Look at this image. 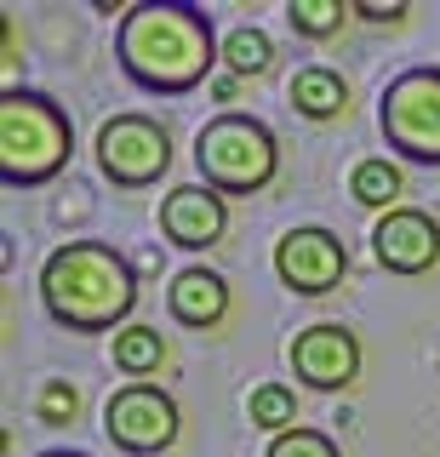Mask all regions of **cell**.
Segmentation results:
<instances>
[{
    "mask_svg": "<svg viewBox=\"0 0 440 457\" xmlns=\"http://www.w3.org/2000/svg\"><path fill=\"white\" fill-rule=\"evenodd\" d=\"M120 69L144 92L183 97L195 92L212 63H218V40H212V18L195 6H132L120 18Z\"/></svg>",
    "mask_w": 440,
    "mask_h": 457,
    "instance_id": "obj_1",
    "label": "cell"
},
{
    "mask_svg": "<svg viewBox=\"0 0 440 457\" xmlns=\"http://www.w3.org/2000/svg\"><path fill=\"white\" fill-rule=\"evenodd\" d=\"M40 297L46 314L69 332H126V314L137 309L132 263L104 240H63L40 263Z\"/></svg>",
    "mask_w": 440,
    "mask_h": 457,
    "instance_id": "obj_2",
    "label": "cell"
},
{
    "mask_svg": "<svg viewBox=\"0 0 440 457\" xmlns=\"http://www.w3.org/2000/svg\"><path fill=\"white\" fill-rule=\"evenodd\" d=\"M75 126L63 104L40 92H6L0 97V178L12 189H40L69 166Z\"/></svg>",
    "mask_w": 440,
    "mask_h": 457,
    "instance_id": "obj_3",
    "label": "cell"
},
{
    "mask_svg": "<svg viewBox=\"0 0 440 457\" xmlns=\"http://www.w3.org/2000/svg\"><path fill=\"white\" fill-rule=\"evenodd\" d=\"M195 166H201L206 189H218L223 200L258 195L280 171V143L263 120H252V114H218V120H206L201 137H195Z\"/></svg>",
    "mask_w": 440,
    "mask_h": 457,
    "instance_id": "obj_4",
    "label": "cell"
},
{
    "mask_svg": "<svg viewBox=\"0 0 440 457\" xmlns=\"http://www.w3.org/2000/svg\"><path fill=\"white\" fill-rule=\"evenodd\" d=\"M378 126L394 154L418 166H440V69H406L383 86Z\"/></svg>",
    "mask_w": 440,
    "mask_h": 457,
    "instance_id": "obj_5",
    "label": "cell"
},
{
    "mask_svg": "<svg viewBox=\"0 0 440 457\" xmlns=\"http://www.w3.org/2000/svg\"><path fill=\"white\" fill-rule=\"evenodd\" d=\"M172 166V132L149 114H115L97 126V171L115 189H149Z\"/></svg>",
    "mask_w": 440,
    "mask_h": 457,
    "instance_id": "obj_6",
    "label": "cell"
},
{
    "mask_svg": "<svg viewBox=\"0 0 440 457\" xmlns=\"http://www.w3.org/2000/svg\"><path fill=\"white\" fill-rule=\"evenodd\" d=\"M104 428H109V440H115L120 452H132V457H154V452H166L178 440V400L161 389V383H126V389L109 395V406H104Z\"/></svg>",
    "mask_w": 440,
    "mask_h": 457,
    "instance_id": "obj_7",
    "label": "cell"
},
{
    "mask_svg": "<svg viewBox=\"0 0 440 457\" xmlns=\"http://www.w3.org/2000/svg\"><path fill=\"white\" fill-rule=\"evenodd\" d=\"M275 275L286 280V292L297 297H326L332 286H344L349 275V252L332 228L320 223H303V228H286L275 246Z\"/></svg>",
    "mask_w": 440,
    "mask_h": 457,
    "instance_id": "obj_8",
    "label": "cell"
},
{
    "mask_svg": "<svg viewBox=\"0 0 440 457\" xmlns=\"http://www.w3.org/2000/svg\"><path fill=\"white\" fill-rule=\"evenodd\" d=\"M292 371L303 389H320V395H337L361 378V337L337 320H320V326H303L292 337Z\"/></svg>",
    "mask_w": 440,
    "mask_h": 457,
    "instance_id": "obj_9",
    "label": "cell"
},
{
    "mask_svg": "<svg viewBox=\"0 0 440 457\" xmlns=\"http://www.w3.org/2000/svg\"><path fill=\"white\" fill-rule=\"evenodd\" d=\"M372 252L389 275H423L440 263V223L418 206H394L372 228Z\"/></svg>",
    "mask_w": 440,
    "mask_h": 457,
    "instance_id": "obj_10",
    "label": "cell"
},
{
    "mask_svg": "<svg viewBox=\"0 0 440 457\" xmlns=\"http://www.w3.org/2000/svg\"><path fill=\"white\" fill-rule=\"evenodd\" d=\"M223 228H229V200L218 189H206V183H178V189L161 200V235L183 252L218 246Z\"/></svg>",
    "mask_w": 440,
    "mask_h": 457,
    "instance_id": "obj_11",
    "label": "cell"
},
{
    "mask_svg": "<svg viewBox=\"0 0 440 457\" xmlns=\"http://www.w3.org/2000/svg\"><path fill=\"white\" fill-rule=\"evenodd\" d=\"M166 309H172L178 326H195V332H212L229 314V280L212 275V269H178L172 286H166Z\"/></svg>",
    "mask_w": 440,
    "mask_h": 457,
    "instance_id": "obj_12",
    "label": "cell"
},
{
    "mask_svg": "<svg viewBox=\"0 0 440 457\" xmlns=\"http://www.w3.org/2000/svg\"><path fill=\"white\" fill-rule=\"evenodd\" d=\"M292 109L303 114V120H337V114L349 109V80L337 75V69H326V63H309V69H297L292 75Z\"/></svg>",
    "mask_w": 440,
    "mask_h": 457,
    "instance_id": "obj_13",
    "label": "cell"
},
{
    "mask_svg": "<svg viewBox=\"0 0 440 457\" xmlns=\"http://www.w3.org/2000/svg\"><path fill=\"white\" fill-rule=\"evenodd\" d=\"M349 195L361 200V206L394 212V206H401V195H406V178H401V166H389L383 154H372V161H361V166L349 171Z\"/></svg>",
    "mask_w": 440,
    "mask_h": 457,
    "instance_id": "obj_14",
    "label": "cell"
},
{
    "mask_svg": "<svg viewBox=\"0 0 440 457\" xmlns=\"http://www.w3.org/2000/svg\"><path fill=\"white\" fill-rule=\"evenodd\" d=\"M161 361H166V337L154 326H126V332H115V366L126 378L144 383L149 371H161Z\"/></svg>",
    "mask_w": 440,
    "mask_h": 457,
    "instance_id": "obj_15",
    "label": "cell"
},
{
    "mask_svg": "<svg viewBox=\"0 0 440 457\" xmlns=\"http://www.w3.org/2000/svg\"><path fill=\"white\" fill-rule=\"evenodd\" d=\"M223 63L235 69V75H263L269 63H275V40L263 35V29H252V23H240L229 40H223Z\"/></svg>",
    "mask_w": 440,
    "mask_h": 457,
    "instance_id": "obj_16",
    "label": "cell"
},
{
    "mask_svg": "<svg viewBox=\"0 0 440 457\" xmlns=\"http://www.w3.org/2000/svg\"><path fill=\"white\" fill-rule=\"evenodd\" d=\"M349 12H354V6H344V0H292L286 18H292L297 35H309V40H332L337 29H344Z\"/></svg>",
    "mask_w": 440,
    "mask_h": 457,
    "instance_id": "obj_17",
    "label": "cell"
},
{
    "mask_svg": "<svg viewBox=\"0 0 440 457\" xmlns=\"http://www.w3.org/2000/svg\"><path fill=\"white\" fill-rule=\"evenodd\" d=\"M252 423L269 428V435L297 428V395L286 389V383H263V389H252Z\"/></svg>",
    "mask_w": 440,
    "mask_h": 457,
    "instance_id": "obj_18",
    "label": "cell"
},
{
    "mask_svg": "<svg viewBox=\"0 0 440 457\" xmlns=\"http://www.w3.org/2000/svg\"><path fill=\"white\" fill-rule=\"evenodd\" d=\"M263 457H344V452H337V440L320 435V428H286V435L269 440Z\"/></svg>",
    "mask_w": 440,
    "mask_h": 457,
    "instance_id": "obj_19",
    "label": "cell"
},
{
    "mask_svg": "<svg viewBox=\"0 0 440 457\" xmlns=\"http://www.w3.org/2000/svg\"><path fill=\"white\" fill-rule=\"evenodd\" d=\"M40 418H46V423H75V418H80V395H75V383L52 378L46 389H40Z\"/></svg>",
    "mask_w": 440,
    "mask_h": 457,
    "instance_id": "obj_20",
    "label": "cell"
},
{
    "mask_svg": "<svg viewBox=\"0 0 440 457\" xmlns=\"http://www.w3.org/2000/svg\"><path fill=\"white\" fill-rule=\"evenodd\" d=\"M354 18H366V23H401L406 6H372V0H361V6H354Z\"/></svg>",
    "mask_w": 440,
    "mask_h": 457,
    "instance_id": "obj_21",
    "label": "cell"
},
{
    "mask_svg": "<svg viewBox=\"0 0 440 457\" xmlns=\"http://www.w3.org/2000/svg\"><path fill=\"white\" fill-rule=\"evenodd\" d=\"M40 457H87V452H40Z\"/></svg>",
    "mask_w": 440,
    "mask_h": 457,
    "instance_id": "obj_22",
    "label": "cell"
}]
</instances>
